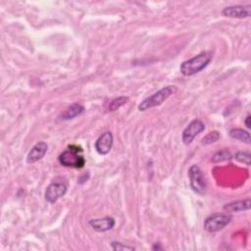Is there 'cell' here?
<instances>
[{
  "label": "cell",
  "instance_id": "cell-21",
  "mask_svg": "<svg viewBox=\"0 0 251 251\" xmlns=\"http://www.w3.org/2000/svg\"><path fill=\"white\" fill-rule=\"evenodd\" d=\"M152 249H153V250H156V249H157V250H162V249H163V247H162V246L160 245V243L158 242V243H155V244L153 245Z\"/></svg>",
  "mask_w": 251,
  "mask_h": 251
},
{
  "label": "cell",
  "instance_id": "cell-19",
  "mask_svg": "<svg viewBox=\"0 0 251 251\" xmlns=\"http://www.w3.org/2000/svg\"><path fill=\"white\" fill-rule=\"evenodd\" d=\"M111 246L114 250H134L135 248L133 246H128V245H125L121 242H117V241H112L111 242Z\"/></svg>",
  "mask_w": 251,
  "mask_h": 251
},
{
  "label": "cell",
  "instance_id": "cell-5",
  "mask_svg": "<svg viewBox=\"0 0 251 251\" xmlns=\"http://www.w3.org/2000/svg\"><path fill=\"white\" fill-rule=\"evenodd\" d=\"M190 186L192 190L200 195L206 191V181L201 169L197 165H192L188 170Z\"/></svg>",
  "mask_w": 251,
  "mask_h": 251
},
{
  "label": "cell",
  "instance_id": "cell-13",
  "mask_svg": "<svg viewBox=\"0 0 251 251\" xmlns=\"http://www.w3.org/2000/svg\"><path fill=\"white\" fill-rule=\"evenodd\" d=\"M84 111V107L80 104L75 103L71 107H69L65 113H63L60 117L62 120H71L74 119L75 117L82 114Z\"/></svg>",
  "mask_w": 251,
  "mask_h": 251
},
{
  "label": "cell",
  "instance_id": "cell-6",
  "mask_svg": "<svg viewBox=\"0 0 251 251\" xmlns=\"http://www.w3.org/2000/svg\"><path fill=\"white\" fill-rule=\"evenodd\" d=\"M205 129V125L200 120H193L182 131V141L185 145H188L192 140Z\"/></svg>",
  "mask_w": 251,
  "mask_h": 251
},
{
  "label": "cell",
  "instance_id": "cell-2",
  "mask_svg": "<svg viewBox=\"0 0 251 251\" xmlns=\"http://www.w3.org/2000/svg\"><path fill=\"white\" fill-rule=\"evenodd\" d=\"M60 164L68 168L80 169L85 164V159L82 155L81 147L77 145H70L68 149L62 152L58 158Z\"/></svg>",
  "mask_w": 251,
  "mask_h": 251
},
{
  "label": "cell",
  "instance_id": "cell-10",
  "mask_svg": "<svg viewBox=\"0 0 251 251\" xmlns=\"http://www.w3.org/2000/svg\"><path fill=\"white\" fill-rule=\"evenodd\" d=\"M89 226L96 231L103 232L110 230L115 226V219L112 217H105L102 219H92L88 222Z\"/></svg>",
  "mask_w": 251,
  "mask_h": 251
},
{
  "label": "cell",
  "instance_id": "cell-20",
  "mask_svg": "<svg viewBox=\"0 0 251 251\" xmlns=\"http://www.w3.org/2000/svg\"><path fill=\"white\" fill-rule=\"evenodd\" d=\"M250 119H251V118H250V116L248 115V116L246 117L245 121H244V123H245V126H246V127H247V128H250V126H251V125H250Z\"/></svg>",
  "mask_w": 251,
  "mask_h": 251
},
{
  "label": "cell",
  "instance_id": "cell-17",
  "mask_svg": "<svg viewBox=\"0 0 251 251\" xmlns=\"http://www.w3.org/2000/svg\"><path fill=\"white\" fill-rule=\"evenodd\" d=\"M234 158L238 162L243 163V164H245L247 166H249L250 163H251V155H250L249 152H246V151H238V152H236Z\"/></svg>",
  "mask_w": 251,
  "mask_h": 251
},
{
  "label": "cell",
  "instance_id": "cell-11",
  "mask_svg": "<svg viewBox=\"0 0 251 251\" xmlns=\"http://www.w3.org/2000/svg\"><path fill=\"white\" fill-rule=\"evenodd\" d=\"M48 149V145L45 142H37L28 152L26 157V162L28 164H32L37 162L38 160L42 159L43 156L46 154Z\"/></svg>",
  "mask_w": 251,
  "mask_h": 251
},
{
  "label": "cell",
  "instance_id": "cell-9",
  "mask_svg": "<svg viewBox=\"0 0 251 251\" xmlns=\"http://www.w3.org/2000/svg\"><path fill=\"white\" fill-rule=\"evenodd\" d=\"M113 141H114V138H113L112 132L105 131L95 141L94 146L96 151L101 155L108 154L113 146Z\"/></svg>",
  "mask_w": 251,
  "mask_h": 251
},
{
  "label": "cell",
  "instance_id": "cell-8",
  "mask_svg": "<svg viewBox=\"0 0 251 251\" xmlns=\"http://www.w3.org/2000/svg\"><path fill=\"white\" fill-rule=\"evenodd\" d=\"M223 16L228 18H249L251 15V6L250 5H235V6H228L223 9L222 11Z\"/></svg>",
  "mask_w": 251,
  "mask_h": 251
},
{
  "label": "cell",
  "instance_id": "cell-7",
  "mask_svg": "<svg viewBox=\"0 0 251 251\" xmlns=\"http://www.w3.org/2000/svg\"><path fill=\"white\" fill-rule=\"evenodd\" d=\"M67 192V185L63 182H53L45 190V200L49 203H55Z\"/></svg>",
  "mask_w": 251,
  "mask_h": 251
},
{
  "label": "cell",
  "instance_id": "cell-1",
  "mask_svg": "<svg viewBox=\"0 0 251 251\" xmlns=\"http://www.w3.org/2000/svg\"><path fill=\"white\" fill-rule=\"evenodd\" d=\"M212 60L210 52H201L193 58L182 62L180 65V73L185 76L193 75L204 70Z\"/></svg>",
  "mask_w": 251,
  "mask_h": 251
},
{
  "label": "cell",
  "instance_id": "cell-15",
  "mask_svg": "<svg viewBox=\"0 0 251 251\" xmlns=\"http://www.w3.org/2000/svg\"><path fill=\"white\" fill-rule=\"evenodd\" d=\"M127 101H128V97H126V96H120L118 98H115V99L111 100V102L109 104V107H108V110L111 111V112L116 111L119 108H121L123 105H125Z\"/></svg>",
  "mask_w": 251,
  "mask_h": 251
},
{
  "label": "cell",
  "instance_id": "cell-12",
  "mask_svg": "<svg viewBox=\"0 0 251 251\" xmlns=\"http://www.w3.org/2000/svg\"><path fill=\"white\" fill-rule=\"evenodd\" d=\"M251 207V201L249 198L244 200H239L235 202H231L228 204H226L224 206V210L226 212L233 213V212H240V211H247Z\"/></svg>",
  "mask_w": 251,
  "mask_h": 251
},
{
  "label": "cell",
  "instance_id": "cell-18",
  "mask_svg": "<svg viewBox=\"0 0 251 251\" xmlns=\"http://www.w3.org/2000/svg\"><path fill=\"white\" fill-rule=\"evenodd\" d=\"M220 133L218 131H211L209 132L205 137H203L202 139V144H205V145H208V144H211V143H214L216 142L217 140L220 139Z\"/></svg>",
  "mask_w": 251,
  "mask_h": 251
},
{
  "label": "cell",
  "instance_id": "cell-14",
  "mask_svg": "<svg viewBox=\"0 0 251 251\" xmlns=\"http://www.w3.org/2000/svg\"><path fill=\"white\" fill-rule=\"evenodd\" d=\"M229 136L231 138L240 140L242 142H245L247 144L250 143V134L248 131L242 129V128H232L229 130Z\"/></svg>",
  "mask_w": 251,
  "mask_h": 251
},
{
  "label": "cell",
  "instance_id": "cell-4",
  "mask_svg": "<svg viewBox=\"0 0 251 251\" xmlns=\"http://www.w3.org/2000/svg\"><path fill=\"white\" fill-rule=\"evenodd\" d=\"M231 221V217L226 214H213L204 222V228L208 232H217L226 227Z\"/></svg>",
  "mask_w": 251,
  "mask_h": 251
},
{
  "label": "cell",
  "instance_id": "cell-16",
  "mask_svg": "<svg viewBox=\"0 0 251 251\" xmlns=\"http://www.w3.org/2000/svg\"><path fill=\"white\" fill-rule=\"evenodd\" d=\"M230 158H231V154L228 150H221L214 154V156L212 157V162L213 163L224 162V161L229 160Z\"/></svg>",
  "mask_w": 251,
  "mask_h": 251
},
{
  "label": "cell",
  "instance_id": "cell-3",
  "mask_svg": "<svg viewBox=\"0 0 251 251\" xmlns=\"http://www.w3.org/2000/svg\"><path fill=\"white\" fill-rule=\"evenodd\" d=\"M176 87L175 85H168L160 89L159 91L155 92L151 96L145 98L139 105L138 110L139 111H146L148 109H151L153 107L161 105L167 98H169L172 94L176 92Z\"/></svg>",
  "mask_w": 251,
  "mask_h": 251
}]
</instances>
